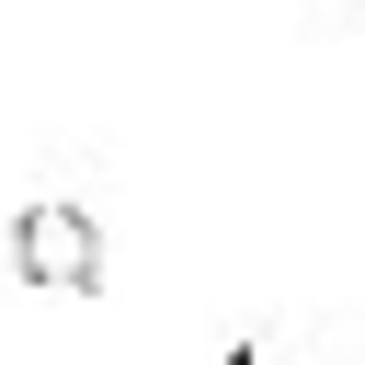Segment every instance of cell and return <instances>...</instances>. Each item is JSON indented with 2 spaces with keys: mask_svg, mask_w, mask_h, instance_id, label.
<instances>
[{
  "mask_svg": "<svg viewBox=\"0 0 365 365\" xmlns=\"http://www.w3.org/2000/svg\"><path fill=\"white\" fill-rule=\"evenodd\" d=\"M11 262H23V285H46V297H91V285H103V228H91V205L23 194V205H11Z\"/></svg>",
  "mask_w": 365,
  "mask_h": 365,
  "instance_id": "6da1fadb",
  "label": "cell"
},
{
  "mask_svg": "<svg viewBox=\"0 0 365 365\" xmlns=\"http://www.w3.org/2000/svg\"><path fill=\"white\" fill-rule=\"evenodd\" d=\"M217 365H274V354H262V342H228V354H217Z\"/></svg>",
  "mask_w": 365,
  "mask_h": 365,
  "instance_id": "7a4b0ae2",
  "label": "cell"
}]
</instances>
